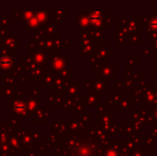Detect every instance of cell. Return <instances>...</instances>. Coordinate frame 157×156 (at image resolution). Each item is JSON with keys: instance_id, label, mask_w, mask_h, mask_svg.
<instances>
[{"instance_id": "1", "label": "cell", "mask_w": 157, "mask_h": 156, "mask_svg": "<svg viewBox=\"0 0 157 156\" xmlns=\"http://www.w3.org/2000/svg\"><path fill=\"white\" fill-rule=\"evenodd\" d=\"M35 17L40 23H46L49 20V13L45 10H39L35 12Z\"/></svg>"}, {"instance_id": "2", "label": "cell", "mask_w": 157, "mask_h": 156, "mask_svg": "<svg viewBox=\"0 0 157 156\" xmlns=\"http://www.w3.org/2000/svg\"><path fill=\"white\" fill-rule=\"evenodd\" d=\"M34 16H35L34 11H31V10H23V11H20V17L24 21H26V22H28L32 17H34Z\"/></svg>"}, {"instance_id": "3", "label": "cell", "mask_w": 157, "mask_h": 156, "mask_svg": "<svg viewBox=\"0 0 157 156\" xmlns=\"http://www.w3.org/2000/svg\"><path fill=\"white\" fill-rule=\"evenodd\" d=\"M39 26H40V22H39V20L35 17V16H34V17H32L30 20H29V21L27 22V29H37Z\"/></svg>"}]
</instances>
